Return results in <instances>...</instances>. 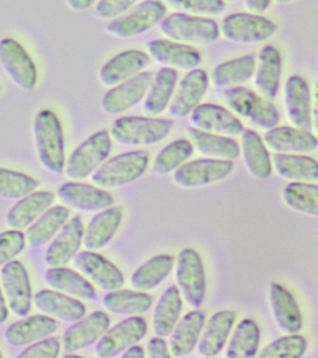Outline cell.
I'll use <instances>...</instances> for the list:
<instances>
[{
  "label": "cell",
  "instance_id": "cell-7",
  "mask_svg": "<svg viewBox=\"0 0 318 358\" xmlns=\"http://www.w3.org/2000/svg\"><path fill=\"white\" fill-rule=\"evenodd\" d=\"M166 13L167 8L163 2L146 0L133 8L130 13L113 19L106 30L116 38H133L160 24Z\"/></svg>",
  "mask_w": 318,
  "mask_h": 358
},
{
  "label": "cell",
  "instance_id": "cell-2",
  "mask_svg": "<svg viewBox=\"0 0 318 358\" xmlns=\"http://www.w3.org/2000/svg\"><path fill=\"white\" fill-rule=\"evenodd\" d=\"M173 127L174 122L172 120L125 116L113 123L110 136L121 145H150L166 138Z\"/></svg>",
  "mask_w": 318,
  "mask_h": 358
},
{
  "label": "cell",
  "instance_id": "cell-3",
  "mask_svg": "<svg viewBox=\"0 0 318 358\" xmlns=\"http://www.w3.org/2000/svg\"><path fill=\"white\" fill-rule=\"evenodd\" d=\"M159 29L171 41L202 46L214 43L220 34L219 24L214 20L183 13L164 17Z\"/></svg>",
  "mask_w": 318,
  "mask_h": 358
},
{
  "label": "cell",
  "instance_id": "cell-5",
  "mask_svg": "<svg viewBox=\"0 0 318 358\" xmlns=\"http://www.w3.org/2000/svg\"><path fill=\"white\" fill-rule=\"evenodd\" d=\"M227 105L237 115L261 129H272L278 124L277 108L266 98L243 86H234L223 92Z\"/></svg>",
  "mask_w": 318,
  "mask_h": 358
},
{
  "label": "cell",
  "instance_id": "cell-1",
  "mask_svg": "<svg viewBox=\"0 0 318 358\" xmlns=\"http://www.w3.org/2000/svg\"><path fill=\"white\" fill-rule=\"evenodd\" d=\"M33 133L41 164L55 175L63 173L65 168V140L59 117L49 109L38 112L33 124Z\"/></svg>",
  "mask_w": 318,
  "mask_h": 358
},
{
  "label": "cell",
  "instance_id": "cell-51",
  "mask_svg": "<svg viewBox=\"0 0 318 358\" xmlns=\"http://www.w3.org/2000/svg\"><path fill=\"white\" fill-rule=\"evenodd\" d=\"M138 0H99L96 7V16L103 20L115 19L127 13Z\"/></svg>",
  "mask_w": 318,
  "mask_h": 358
},
{
  "label": "cell",
  "instance_id": "cell-26",
  "mask_svg": "<svg viewBox=\"0 0 318 358\" xmlns=\"http://www.w3.org/2000/svg\"><path fill=\"white\" fill-rule=\"evenodd\" d=\"M59 322L46 315H34L10 324L5 331L10 345H27L54 334L59 329Z\"/></svg>",
  "mask_w": 318,
  "mask_h": 358
},
{
  "label": "cell",
  "instance_id": "cell-11",
  "mask_svg": "<svg viewBox=\"0 0 318 358\" xmlns=\"http://www.w3.org/2000/svg\"><path fill=\"white\" fill-rule=\"evenodd\" d=\"M233 162L228 159H202L181 165L173 173L178 187L194 189L216 183L230 175Z\"/></svg>",
  "mask_w": 318,
  "mask_h": 358
},
{
  "label": "cell",
  "instance_id": "cell-38",
  "mask_svg": "<svg viewBox=\"0 0 318 358\" xmlns=\"http://www.w3.org/2000/svg\"><path fill=\"white\" fill-rule=\"evenodd\" d=\"M273 161L276 173L281 178L295 182L317 181V162L311 157L275 153Z\"/></svg>",
  "mask_w": 318,
  "mask_h": 358
},
{
  "label": "cell",
  "instance_id": "cell-37",
  "mask_svg": "<svg viewBox=\"0 0 318 358\" xmlns=\"http://www.w3.org/2000/svg\"><path fill=\"white\" fill-rule=\"evenodd\" d=\"M182 309L178 287L172 285L164 291L156 305L153 315V332L161 338L168 337L173 331Z\"/></svg>",
  "mask_w": 318,
  "mask_h": 358
},
{
  "label": "cell",
  "instance_id": "cell-10",
  "mask_svg": "<svg viewBox=\"0 0 318 358\" xmlns=\"http://www.w3.org/2000/svg\"><path fill=\"white\" fill-rule=\"evenodd\" d=\"M177 282L189 306L199 309L205 298V275L202 259L194 249H184L178 255Z\"/></svg>",
  "mask_w": 318,
  "mask_h": 358
},
{
  "label": "cell",
  "instance_id": "cell-57",
  "mask_svg": "<svg viewBox=\"0 0 318 358\" xmlns=\"http://www.w3.org/2000/svg\"><path fill=\"white\" fill-rule=\"evenodd\" d=\"M295 0H276L279 4H289V3L294 2Z\"/></svg>",
  "mask_w": 318,
  "mask_h": 358
},
{
  "label": "cell",
  "instance_id": "cell-22",
  "mask_svg": "<svg viewBox=\"0 0 318 358\" xmlns=\"http://www.w3.org/2000/svg\"><path fill=\"white\" fill-rule=\"evenodd\" d=\"M58 197L72 208L85 212H96L114 203L110 192L91 185L68 182L58 189Z\"/></svg>",
  "mask_w": 318,
  "mask_h": 358
},
{
  "label": "cell",
  "instance_id": "cell-45",
  "mask_svg": "<svg viewBox=\"0 0 318 358\" xmlns=\"http://www.w3.org/2000/svg\"><path fill=\"white\" fill-rule=\"evenodd\" d=\"M194 148L191 141L178 139L170 143L158 153L152 167V173L164 176L177 169L194 154Z\"/></svg>",
  "mask_w": 318,
  "mask_h": 358
},
{
  "label": "cell",
  "instance_id": "cell-12",
  "mask_svg": "<svg viewBox=\"0 0 318 358\" xmlns=\"http://www.w3.org/2000/svg\"><path fill=\"white\" fill-rule=\"evenodd\" d=\"M153 77L154 74L152 71L140 72L117 84L103 96V111L108 115H118L132 108L147 94Z\"/></svg>",
  "mask_w": 318,
  "mask_h": 358
},
{
  "label": "cell",
  "instance_id": "cell-56",
  "mask_svg": "<svg viewBox=\"0 0 318 358\" xmlns=\"http://www.w3.org/2000/svg\"><path fill=\"white\" fill-rule=\"evenodd\" d=\"M7 317L8 308L6 301H5L3 294L1 292V289H0V324L4 323V322L6 321Z\"/></svg>",
  "mask_w": 318,
  "mask_h": 358
},
{
  "label": "cell",
  "instance_id": "cell-44",
  "mask_svg": "<svg viewBox=\"0 0 318 358\" xmlns=\"http://www.w3.org/2000/svg\"><path fill=\"white\" fill-rule=\"evenodd\" d=\"M283 200L289 208L301 214L317 217L318 187L305 182H292L284 189Z\"/></svg>",
  "mask_w": 318,
  "mask_h": 358
},
{
  "label": "cell",
  "instance_id": "cell-18",
  "mask_svg": "<svg viewBox=\"0 0 318 358\" xmlns=\"http://www.w3.org/2000/svg\"><path fill=\"white\" fill-rule=\"evenodd\" d=\"M284 108L295 127L311 131L312 125L311 92L308 84L300 76L287 80L284 91Z\"/></svg>",
  "mask_w": 318,
  "mask_h": 358
},
{
  "label": "cell",
  "instance_id": "cell-33",
  "mask_svg": "<svg viewBox=\"0 0 318 358\" xmlns=\"http://www.w3.org/2000/svg\"><path fill=\"white\" fill-rule=\"evenodd\" d=\"M55 199L54 193L50 192H33L24 196L8 213V225L15 229L27 228L49 208Z\"/></svg>",
  "mask_w": 318,
  "mask_h": 358
},
{
  "label": "cell",
  "instance_id": "cell-47",
  "mask_svg": "<svg viewBox=\"0 0 318 358\" xmlns=\"http://www.w3.org/2000/svg\"><path fill=\"white\" fill-rule=\"evenodd\" d=\"M307 348L303 336L289 334L278 338L262 349L259 357L261 358H300Z\"/></svg>",
  "mask_w": 318,
  "mask_h": 358
},
{
  "label": "cell",
  "instance_id": "cell-49",
  "mask_svg": "<svg viewBox=\"0 0 318 358\" xmlns=\"http://www.w3.org/2000/svg\"><path fill=\"white\" fill-rule=\"evenodd\" d=\"M26 235L18 229L0 234V266L6 264L26 248Z\"/></svg>",
  "mask_w": 318,
  "mask_h": 358
},
{
  "label": "cell",
  "instance_id": "cell-50",
  "mask_svg": "<svg viewBox=\"0 0 318 358\" xmlns=\"http://www.w3.org/2000/svg\"><path fill=\"white\" fill-rule=\"evenodd\" d=\"M60 352L59 338L55 337L43 338L24 349L19 358H55Z\"/></svg>",
  "mask_w": 318,
  "mask_h": 358
},
{
  "label": "cell",
  "instance_id": "cell-29",
  "mask_svg": "<svg viewBox=\"0 0 318 358\" xmlns=\"http://www.w3.org/2000/svg\"><path fill=\"white\" fill-rule=\"evenodd\" d=\"M33 301L41 312L69 323L80 320L86 313L82 302L57 291L41 290L36 293Z\"/></svg>",
  "mask_w": 318,
  "mask_h": 358
},
{
  "label": "cell",
  "instance_id": "cell-20",
  "mask_svg": "<svg viewBox=\"0 0 318 358\" xmlns=\"http://www.w3.org/2000/svg\"><path fill=\"white\" fill-rule=\"evenodd\" d=\"M74 266L106 291L118 290L124 284L122 271L101 255L83 251L74 257Z\"/></svg>",
  "mask_w": 318,
  "mask_h": 358
},
{
  "label": "cell",
  "instance_id": "cell-15",
  "mask_svg": "<svg viewBox=\"0 0 318 358\" xmlns=\"http://www.w3.org/2000/svg\"><path fill=\"white\" fill-rule=\"evenodd\" d=\"M191 113V124L206 133L237 136L244 130L238 117L219 105L199 103Z\"/></svg>",
  "mask_w": 318,
  "mask_h": 358
},
{
  "label": "cell",
  "instance_id": "cell-9",
  "mask_svg": "<svg viewBox=\"0 0 318 358\" xmlns=\"http://www.w3.org/2000/svg\"><path fill=\"white\" fill-rule=\"evenodd\" d=\"M277 25L255 13H231L222 22V33L234 43L256 44L275 35Z\"/></svg>",
  "mask_w": 318,
  "mask_h": 358
},
{
  "label": "cell",
  "instance_id": "cell-42",
  "mask_svg": "<svg viewBox=\"0 0 318 358\" xmlns=\"http://www.w3.org/2000/svg\"><path fill=\"white\" fill-rule=\"evenodd\" d=\"M103 304L108 312L115 315H138L150 309L152 298L146 293L119 290L107 294Z\"/></svg>",
  "mask_w": 318,
  "mask_h": 358
},
{
  "label": "cell",
  "instance_id": "cell-16",
  "mask_svg": "<svg viewBox=\"0 0 318 358\" xmlns=\"http://www.w3.org/2000/svg\"><path fill=\"white\" fill-rule=\"evenodd\" d=\"M110 324V317L102 310H96L85 318L80 319L64 333V350L72 354L92 345L107 331Z\"/></svg>",
  "mask_w": 318,
  "mask_h": 358
},
{
  "label": "cell",
  "instance_id": "cell-36",
  "mask_svg": "<svg viewBox=\"0 0 318 358\" xmlns=\"http://www.w3.org/2000/svg\"><path fill=\"white\" fill-rule=\"evenodd\" d=\"M47 285L55 289L64 291L77 298L94 301L97 299L96 289L85 277L71 268L54 267L44 275Z\"/></svg>",
  "mask_w": 318,
  "mask_h": 358
},
{
  "label": "cell",
  "instance_id": "cell-13",
  "mask_svg": "<svg viewBox=\"0 0 318 358\" xmlns=\"http://www.w3.org/2000/svg\"><path fill=\"white\" fill-rule=\"evenodd\" d=\"M147 331L146 321L140 316L125 319L103 334L96 344V355L102 358L117 357L139 343Z\"/></svg>",
  "mask_w": 318,
  "mask_h": 358
},
{
  "label": "cell",
  "instance_id": "cell-17",
  "mask_svg": "<svg viewBox=\"0 0 318 358\" xmlns=\"http://www.w3.org/2000/svg\"><path fill=\"white\" fill-rule=\"evenodd\" d=\"M147 49L150 57L163 66L192 70L202 63L199 50L171 39H155L147 43Z\"/></svg>",
  "mask_w": 318,
  "mask_h": 358
},
{
  "label": "cell",
  "instance_id": "cell-4",
  "mask_svg": "<svg viewBox=\"0 0 318 358\" xmlns=\"http://www.w3.org/2000/svg\"><path fill=\"white\" fill-rule=\"evenodd\" d=\"M150 154L146 150L130 151L108 159L92 176V181L104 189H115L132 183L146 172Z\"/></svg>",
  "mask_w": 318,
  "mask_h": 358
},
{
  "label": "cell",
  "instance_id": "cell-6",
  "mask_svg": "<svg viewBox=\"0 0 318 358\" xmlns=\"http://www.w3.org/2000/svg\"><path fill=\"white\" fill-rule=\"evenodd\" d=\"M111 148L113 141L107 130L92 134L69 157L66 162V176L72 179L87 178L110 156Z\"/></svg>",
  "mask_w": 318,
  "mask_h": 358
},
{
  "label": "cell",
  "instance_id": "cell-53",
  "mask_svg": "<svg viewBox=\"0 0 318 358\" xmlns=\"http://www.w3.org/2000/svg\"><path fill=\"white\" fill-rule=\"evenodd\" d=\"M272 0H245V6L250 13L259 14L268 10Z\"/></svg>",
  "mask_w": 318,
  "mask_h": 358
},
{
  "label": "cell",
  "instance_id": "cell-32",
  "mask_svg": "<svg viewBox=\"0 0 318 358\" xmlns=\"http://www.w3.org/2000/svg\"><path fill=\"white\" fill-rule=\"evenodd\" d=\"M187 134L194 148L203 156L231 161L240 155L238 143L229 136L206 133L194 127L188 128Z\"/></svg>",
  "mask_w": 318,
  "mask_h": 358
},
{
  "label": "cell",
  "instance_id": "cell-39",
  "mask_svg": "<svg viewBox=\"0 0 318 358\" xmlns=\"http://www.w3.org/2000/svg\"><path fill=\"white\" fill-rule=\"evenodd\" d=\"M256 59L248 55L219 64L212 72V83L217 88H230L247 83L253 77Z\"/></svg>",
  "mask_w": 318,
  "mask_h": 358
},
{
  "label": "cell",
  "instance_id": "cell-40",
  "mask_svg": "<svg viewBox=\"0 0 318 358\" xmlns=\"http://www.w3.org/2000/svg\"><path fill=\"white\" fill-rule=\"evenodd\" d=\"M71 210L65 206H55L45 213L27 229L26 239L32 248L45 245L68 220Z\"/></svg>",
  "mask_w": 318,
  "mask_h": 358
},
{
  "label": "cell",
  "instance_id": "cell-30",
  "mask_svg": "<svg viewBox=\"0 0 318 358\" xmlns=\"http://www.w3.org/2000/svg\"><path fill=\"white\" fill-rule=\"evenodd\" d=\"M122 214V206H114L94 215L83 234L85 248L99 250L107 245L121 225Z\"/></svg>",
  "mask_w": 318,
  "mask_h": 358
},
{
  "label": "cell",
  "instance_id": "cell-60",
  "mask_svg": "<svg viewBox=\"0 0 318 358\" xmlns=\"http://www.w3.org/2000/svg\"><path fill=\"white\" fill-rule=\"evenodd\" d=\"M0 357H2V354H1V352H0Z\"/></svg>",
  "mask_w": 318,
  "mask_h": 358
},
{
  "label": "cell",
  "instance_id": "cell-24",
  "mask_svg": "<svg viewBox=\"0 0 318 358\" xmlns=\"http://www.w3.org/2000/svg\"><path fill=\"white\" fill-rule=\"evenodd\" d=\"M264 144L278 153H309L317 148V138L310 131L281 126L264 134Z\"/></svg>",
  "mask_w": 318,
  "mask_h": 358
},
{
  "label": "cell",
  "instance_id": "cell-52",
  "mask_svg": "<svg viewBox=\"0 0 318 358\" xmlns=\"http://www.w3.org/2000/svg\"><path fill=\"white\" fill-rule=\"evenodd\" d=\"M147 355L150 358L170 357L166 341L161 337L152 338L147 344Z\"/></svg>",
  "mask_w": 318,
  "mask_h": 358
},
{
  "label": "cell",
  "instance_id": "cell-46",
  "mask_svg": "<svg viewBox=\"0 0 318 358\" xmlns=\"http://www.w3.org/2000/svg\"><path fill=\"white\" fill-rule=\"evenodd\" d=\"M38 182L26 173L0 168V197L16 200L34 192Z\"/></svg>",
  "mask_w": 318,
  "mask_h": 358
},
{
  "label": "cell",
  "instance_id": "cell-55",
  "mask_svg": "<svg viewBox=\"0 0 318 358\" xmlns=\"http://www.w3.org/2000/svg\"><path fill=\"white\" fill-rule=\"evenodd\" d=\"M145 352L141 346L133 345L127 349V351L122 355L124 358H143Z\"/></svg>",
  "mask_w": 318,
  "mask_h": 358
},
{
  "label": "cell",
  "instance_id": "cell-8",
  "mask_svg": "<svg viewBox=\"0 0 318 358\" xmlns=\"http://www.w3.org/2000/svg\"><path fill=\"white\" fill-rule=\"evenodd\" d=\"M0 66L13 83L24 92L38 83L37 66L23 45L12 38L0 41Z\"/></svg>",
  "mask_w": 318,
  "mask_h": 358
},
{
  "label": "cell",
  "instance_id": "cell-54",
  "mask_svg": "<svg viewBox=\"0 0 318 358\" xmlns=\"http://www.w3.org/2000/svg\"><path fill=\"white\" fill-rule=\"evenodd\" d=\"M96 0H66L71 10L74 11H85L90 8Z\"/></svg>",
  "mask_w": 318,
  "mask_h": 358
},
{
  "label": "cell",
  "instance_id": "cell-14",
  "mask_svg": "<svg viewBox=\"0 0 318 358\" xmlns=\"http://www.w3.org/2000/svg\"><path fill=\"white\" fill-rule=\"evenodd\" d=\"M1 279L12 312L19 317L29 315L32 288L24 266L18 260L7 262L1 268Z\"/></svg>",
  "mask_w": 318,
  "mask_h": 358
},
{
  "label": "cell",
  "instance_id": "cell-41",
  "mask_svg": "<svg viewBox=\"0 0 318 358\" xmlns=\"http://www.w3.org/2000/svg\"><path fill=\"white\" fill-rule=\"evenodd\" d=\"M174 262L171 255H158L152 257L133 273L131 285L138 290L153 289L171 273Z\"/></svg>",
  "mask_w": 318,
  "mask_h": 358
},
{
  "label": "cell",
  "instance_id": "cell-48",
  "mask_svg": "<svg viewBox=\"0 0 318 358\" xmlns=\"http://www.w3.org/2000/svg\"><path fill=\"white\" fill-rule=\"evenodd\" d=\"M167 4L180 13L217 16L226 8L224 0H166Z\"/></svg>",
  "mask_w": 318,
  "mask_h": 358
},
{
  "label": "cell",
  "instance_id": "cell-27",
  "mask_svg": "<svg viewBox=\"0 0 318 358\" xmlns=\"http://www.w3.org/2000/svg\"><path fill=\"white\" fill-rule=\"evenodd\" d=\"M255 71V86L259 94L268 100L275 99L282 75V57L276 48L270 45L262 48Z\"/></svg>",
  "mask_w": 318,
  "mask_h": 358
},
{
  "label": "cell",
  "instance_id": "cell-43",
  "mask_svg": "<svg viewBox=\"0 0 318 358\" xmlns=\"http://www.w3.org/2000/svg\"><path fill=\"white\" fill-rule=\"evenodd\" d=\"M261 331L252 319H244L237 324L225 357L228 358H251L258 352Z\"/></svg>",
  "mask_w": 318,
  "mask_h": 358
},
{
  "label": "cell",
  "instance_id": "cell-35",
  "mask_svg": "<svg viewBox=\"0 0 318 358\" xmlns=\"http://www.w3.org/2000/svg\"><path fill=\"white\" fill-rule=\"evenodd\" d=\"M178 78V72L171 67L159 70L147 90L143 106L145 113L157 116L166 110L177 86Z\"/></svg>",
  "mask_w": 318,
  "mask_h": 358
},
{
  "label": "cell",
  "instance_id": "cell-21",
  "mask_svg": "<svg viewBox=\"0 0 318 358\" xmlns=\"http://www.w3.org/2000/svg\"><path fill=\"white\" fill-rule=\"evenodd\" d=\"M85 228L80 215L72 217L62 227V231L55 238L45 255L46 264L50 267H63L78 253L82 245Z\"/></svg>",
  "mask_w": 318,
  "mask_h": 358
},
{
  "label": "cell",
  "instance_id": "cell-59",
  "mask_svg": "<svg viewBox=\"0 0 318 358\" xmlns=\"http://www.w3.org/2000/svg\"><path fill=\"white\" fill-rule=\"evenodd\" d=\"M1 92H2V87L0 86V94H1Z\"/></svg>",
  "mask_w": 318,
  "mask_h": 358
},
{
  "label": "cell",
  "instance_id": "cell-31",
  "mask_svg": "<svg viewBox=\"0 0 318 358\" xmlns=\"http://www.w3.org/2000/svg\"><path fill=\"white\" fill-rule=\"evenodd\" d=\"M205 322V313L198 310L187 313L181 319L177 327H174V331L170 338V352L173 357H186L194 351L199 341Z\"/></svg>",
  "mask_w": 318,
  "mask_h": 358
},
{
  "label": "cell",
  "instance_id": "cell-19",
  "mask_svg": "<svg viewBox=\"0 0 318 358\" xmlns=\"http://www.w3.org/2000/svg\"><path fill=\"white\" fill-rule=\"evenodd\" d=\"M209 78L205 70L195 69L180 81L170 103L169 112L174 117H186L191 113L208 92Z\"/></svg>",
  "mask_w": 318,
  "mask_h": 358
},
{
  "label": "cell",
  "instance_id": "cell-28",
  "mask_svg": "<svg viewBox=\"0 0 318 358\" xmlns=\"http://www.w3.org/2000/svg\"><path fill=\"white\" fill-rule=\"evenodd\" d=\"M236 316V312L228 310H220L211 316L206 324L198 347L200 355L213 357L222 351L233 329Z\"/></svg>",
  "mask_w": 318,
  "mask_h": 358
},
{
  "label": "cell",
  "instance_id": "cell-58",
  "mask_svg": "<svg viewBox=\"0 0 318 358\" xmlns=\"http://www.w3.org/2000/svg\"><path fill=\"white\" fill-rule=\"evenodd\" d=\"M228 1L233 2V1H236V0H228Z\"/></svg>",
  "mask_w": 318,
  "mask_h": 358
},
{
  "label": "cell",
  "instance_id": "cell-23",
  "mask_svg": "<svg viewBox=\"0 0 318 358\" xmlns=\"http://www.w3.org/2000/svg\"><path fill=\"white\" fill-rule=\"evenodd\" d=\"M150 61V55L142 50H125L114 56L101 67L99 80L103 85L116 86L140 73L149 66Z\"/></svg>",
  "mask_w": 318,
  "mask_h": 358
},
{
  "label": "cell",
  "instance_id": "cell-25",
  "mask_svg": "<svg viewBox=\"0 0 318 358\" xmlns=\"http://www.w3.org/2000/svg\"><path fill=\"white\" fill-rule=\"evenodd\" d=\"M269 301L279 329L286 334H297L303 327V316L289 290L277 282H270Z\"/></svg>",
  "mask_w": 318,
  "mask_h": 358
},
{
  "label": "cell",
  "instance_id": "cell-34",
  "mask_svg": "<svg viewBox=\"0 0 318 358\" xmlns=\"http://www.w3.org/2000/svg\"><path fill=\"white\" fill-rule=\"evenodd\" d=\"M243 158L254 178L267 179L272 173L270 157L264 142L256 131L244 129L241 133Z\"/></svg>",
  "mask_w": 318,
  "mask_h": 358
}]
</instances>
